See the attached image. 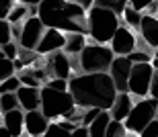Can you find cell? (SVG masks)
I'll use <instances>...</instances> for the list:
<instances>
[{"label": "cell", "mask_w": 158, "mask_h": 137, "mask_svg": "<svg viewBox=\"0 0 158 137\" xmlns=\"http://www.w3.org/2000/svg\"><path fill=\"white\" fill-rule=\"evenodd\" d=\"M68 92L72 94L76 107L82 111H111L117 98V90L109 74H76L70 78Z\"/></svg>", "instance_id": "obj_1"}, {"label": "cell", "mask_w": 158, "mask_h": 137, "mask_svg": "<svg viewBox=\"0 0 158 137\" xmlns=\"http://www.w3.org/2000/svg\"><path fill=\"white\" fill-rule=\"evenodd\" d=\"M39 21L45 29H56L60 33H80L88 37L86 10L76 0H43L39 2Z\"/></svg>", "instance_id": "obj_2"}, {"label": "cell", "mask_w": 158, "mask_h": 137, "mask_svg": "<svg viewBox=\"0 0 158 137\" xmlns=\"http://www.w3.org/2000/svg\"><path fill=\"white\" fill-rule=\"evenodd\" d=\"M86 27H88V37L93 39V43L109 45L117 33V29L121 27V18L115 12L99 6L94 0V6L86 12Z\"/></svg>", "instance_id": "obj_3"}, {"label": "cell", "mask_w": 158, "mask_h": 137, "mask_svg": "<svg viewBox=\"0 0 158 137\" xmlns=\"http://www.w3.org/2000/svg\"><path fill=\"white\" fill-rule=\"evenodd\" d=\"M39 111L49 121L72 119V115L78 111V107L70 92H60V90H52L49 86H43L41 88V108Z\"/></svg>", "instance_id": "obj_4"}, {"label": "cell", "mask_w": 158, "mask_h": 137, "mask_svg": "<svg viewBox=\"0 0 158 137\" xmlns=\"http://www.w3.org/2000/svg\"><path fill=\"white\" fill-rule=\"evenodd\" d=\"M76 60L80 74H109V68H111L115 55L109 45H97L90 41Z\"/></svg>", "instance_id": "obj_5"}, {"label": "cell", "mask_w": 158, "mask_h": 137, "mask_svg": "<svg viewBox=\"0 0 158 137\" xmlns=\"http://www.w3.org/2000/svg\"><path fill=\"white\" fill-rule=\"evenodd\" d=\"M158 115V100L154 98H140V100L134 102V108H131V113L129 117L125 119V129L127 133H134V135H140L144 129H146L154 119H156Z\"/></svg>", "instance_id": "obj_6"}, {"label": "cell", "mask_w": 158, "mask_h": 137, "mask_svg": "<svg viewBox=\"0 0 158 137\" xmlns=\"http://www.w3.org/2000/svg\"><path fill=\"white\" fill-rule=\"evenodd\" d=\"M154 76H156V72H154L152 64H135L131 68V74H129L127 92L131 96H138V100L140 98H148L152 82H154Z\"/></svg>", "instance_id": "obj_7"}, {"label": "cell", "mask_w": 158, "mask_h": 137, "mask_svg": "<svg viewBox=\"0 0 158 137\" xmlns=\"http://www.w3.org/2000/svg\"><path fill=\"white\" fill-rule=\"evenodd\" d=\"M43 68L52 80H70L72 78V57L66 55L64 51L47 55L43 61Z\"/></svg>", "instance_id": "obj_8"}, {"label": "cell", "mask_w": 158, "mask_h": 137, "mask_svg": "<svg viewBox=\"0 0 158 137\" xmlns=\"http://www.w3.org/2000/svg\"><path fill=\"white\" fill-rule=\"evenodd\" d=\"M43 33H45V27L39 21V17H29L23 23V29H21L19 47L27 49V51H35L39 41H41V37H43Z\"/></svg>", "instance_id": "obj_9"}, {"label": "cell", "mask_w": 158, "mask_h": 137, "mask_svg": "<svg viewBox=\"0 0 158 137\" xmlns=\"http://www.w3.org/2000/svg\"><path fill=\"white\" fill-rule=\"evenodd\" d=\"M109 47H111L115 57H127L131 51L138 49V35L131 29H127L125 25H121L115 33V37L111 39Z\"/></svg>", "instance_id": "obj_10"}, {"label": "cell", "mask_w": 158, "mask_h": 137, "mask_svg": "<svg viewBox=\"0 0 158 137\" xmlns=\"http://www.w3.org/2000/svg\"><path fill=\"white\" fill-rule=\"evenodd\" d=\"M131 61L127 57H115L109 68V76H111L117 94H125L127 92V84H129V74H131Z\"/></svg>", "instance_id": "obj_11"}, {"label": "cell", "mask_w": 158, "mask_h": 137, "mask_svg": "<svg viewBox=\"0 0 158 137\" xmlns=\"http://www.w3.org/2000/svg\"><path fill=\"white\" fill-rule=\"evenodd\" d=\"M64 47H66L64 33H60L56 29H45V33H43V37H41V41H39L35 51L39 55H43V57H47V55H52V53L64 51Z\"/></svg>", "instance_id": "obj_12"}, {"label": "cell", "mask_w": 158, "mask_h": 137, "mask_svg": "<svg viewBox=\"0 0 158 137\" xmlns=\"http://www.w3.org/2000/svg\"><path fill=\"white\" fill-rule=\"evenodd\" d=\"M138 35L144 43H146L150 49L156 51L158 49V17H152V14H144L140 25V31Z\"/></svg>", "instance_id": "obj_13"}, {"label": "cell", "mask_w": 158, "mask_h": 137, "mask_svg": "<svg viewBox=\"0 0 158 137\" xmlns=\"http://www.w3.org/2000/svg\"><path fill=\"white\" fill-rule=\"evenodd\" d=\"M47 127H49V119L41 111L25 113V133L29 137H43Z\"/></svg>", "instance_id": "obj_14"}, {"label": "cell", "mask_w": 158, "mask_h": 137, "mask_svg": "<svg viewBox=\"0 0 158 137\" xmlns=\"http://www.w3.org/2000/svg\"><path fill=\"white\" fill-rule=\"evenodd\" d=\"M19 107L23 113H31V111H39L41 108V90L29 88V86H21L17 90Z\"/></svg>", "instance_id": "obj_15"}, {"label": "cell", "mask_w": 158, "mask_h": 137, "mask_svg": "<svg viewBox=\"0 0 158 137\" xmlns=\"http://www.w3.org/2000/svg\"><path fill=\"white\" fill-rule=\"evenodd\" d=\"M2 127H4L12 137H23V133H25V113L21 108L10 111V113H4L2 115Z\"/></svg>", "instance_id": "obj_16"}, {"label": "cell", "mask_w": 158, "mask_h": 137, "mask_svg": "<svg viewBox=\"0 0 158 137\" xmlns=\"http://www.w3.org/2000/svg\"><path fill=\"white\" fill-rule=\"evenodd\" d=\"M131 108H134L131 94H129V92H125V94H117V98H115V102H113V107H111V111H109V115H111L113 121L125 123V119H127L129 113H131Z\"/></svg>", "instance_id": "obj_17"}, {"label": "cell", "mask_w": 158, "mask_h": 137, "mask_svg": "<svg viewBox=\"0 0 158 137\" xmlns=\"http://www.w3.org/2000/svg\"><path fill=\"white\" fill-rule=\"evenodd\" d=\"M88 45L86 41V35H80V33H68L66 35V47H64V53L70 55V57H74V55H80L82 49Z\"/></svg>", "instance_id": "obj_18"}, {"label": "cell", "mask_w": 158, "mask_h": 137, "mask_svg": "<svg viewBox=\"0 0 158 137\" xmlns=\"http://www.w3.org/2000/svg\"><path fill=\"white\" fill-rule=\"evenodd\" d=\"M76 127H78V125H74L72 121L62 119L60 123H49L47 131L43 133V137H70L72 131H74Z\"/></svg>", "instance_id": "obj_19"}, {"label": "cell", "mask_w": 158, "mask_h": 137, "mask_svg": "<svg viewBox=\"0 0 158 137\" xmlns=\"http://www.w3.org/2000/svg\"><path fill=\"white\" fill-rule=\"evenodd\" d=\"M109 123H111V115H109V111H103V113H101L99 117L88 125V133H90V137H105Z\"/></svg>", "instance_id": "obj_20"}, {"label": "cell", "mask_w": 158, "mask_h": 137, "mask_svg": "<svg viewBox=\"0 0 158 137\" xmlns=\"http://www.w3.org/2000/svg\"><path fill=\"white\" fill-rule=\"evenodd\" d=\"M27 18H29V4L25 0H19V2L15 0V6H12V10L6 21L10 25H23Z\"/></svg>", "instance_id": "obj_21"}, {"label": "cell", "mask_w": 158, "mask_h": 137, "mask_svg": "<svg viewBox=\"0 0 158 137\" xmlns=\"http://www.w3.org/2000/svg\"><path fill=\"white\" fill-rule=\"evenodd\" d=\"M123 25L127 27V29H131V31H140V25H142V18H144V14L142 12H138V10H134L131 6H129V2H127V8H125V12H123Z\"/></svg>", "instance_id": "obj_22"}, {"label": "cell", "mask_w": 158, "mask_h": 137, "mask_svg": "<svg viewBox=\"0 0 158 137\" xmlns=\"http://www.w3.org/2000/svg\"><path fill=\"white\" fill-rule=\"evenodd\" d=\"M97 4L103 6V8H107V10L115 12L119 18L123 17V12H125V8H127V2H125V0H97Z\"/></svg>", "instance_id": "obj_23"}, {"label": "cell", "mask_w": 158, "mask_h": 137, "mask_svg": "<svg viewBox=\"0 0 158 137\" xmlns=\"http://www.w3.org/2000/svg\"><path fill=\"white\" fill-rule=\"evenodd\" d=\"M21 86H23V84H21V80H19V74L6 78L4 82H0V96L2 94H15Z\"/></svg>", "instance_id": "obj_24"}, {"label": "cell", "mask_w": 158, "mask_h": 137, "mask_svg": "<svg viewBox=\"0 0 158 137\" xmlns=\"http://www.w3.org/2000/svg\"><path fill=\"white\" fill-rule=\"evenodd\" d=\"M19 107V98H17V92L15 94H2L0 96V111H2V115L4 113H10V111H17Z\"/></svg>", "instance_id": "obj_25"}, {"label": "cell", "mask_w": 158, "mask_h": 137, "mask_svg": "<svg viewBox=\"0 0 158 137\" xmlns=\"http://www.w3.org/2000/svg\"><path fill=\"white\" fill-rule=\"evenodd\" d=\"M127 60L131 61V66H135V64H152L154 53H150V51H142V49H135V51H131V53L127 55Z\"/></svg>", "instance_id": "obj_26"}, {"label": "cell", "mask_w": 158, "mask_h": 137, "mask_svg": "<svg viewBox=\"0 0 158 137\" xmlns=\"http://www.w3.org/2000/svg\"><path fill=\"white\" fill-rule=\"evenodd\" d=\"M127 135V129H125V125L123 123H119V121H113L109 123V127H107V135L105 137H125Z\"/></svg>", "instance_id": "obj_27"}, {"label": "cell", "mask_w": 158, "mask_h": 137, "mask_svg": "<svg viewBox=\"0 0 158 137\" xmlns=\"http://www.w3.org/2000/svg\"><path fill=\"white\" fill-rule=\"evenodd\" d=\"M19 43H15V41H10V43H6L4 47H0V51H2V57L4 60H8V61H17V57H19Z\"/></svg>", "instance_id": "obj_28"}, {"label": "cell", "mask_w": 158, "mask_h": 137, "mask_svg": "<svg viewBox=\"0 0 158 137\" xmlns=\"http://www.w3.org/2000/svg\"><path fill=\"white\" fill-rule=\"evenodd\" d=\"M12 41V25L8 21H0V47Z\"/></svg>", "instance_id": "obj_29"}, {"label": "cell", "mask_w": 158, "mask_h": 137, "mask_svg": "<svg viewBox=\"0 0 158 137\" xmlns=\"http://www.w3.org/2000/svg\"><path fill=\"white\" fill-rule=\"evenodd\" d=\"M15 61H8L4 57H0V82H4L6 78L15 76Z\"/></svg>", "instance_id": "obj_30"}, {"label": "cell", "mask_w": 158, "mask_h": 137, "mask_svg": "<svg viewBox=\"0 0 158 137\" xmlns=\"http://www.w3.org/2000/svg\"><path fill=\"white\" fill-rule=\"evenodd\" d=\"M101 113H103V111H99V108H88V111H84V113H82V125L88 127Z\"/></svg>", "instance_id": "obj_31"}, {"label": "cell", "mask_w": 158, "mask_h": 137, "mask_svg": "<svg viewBox=\"0 0 158 137\" xmlns=\"http://www.w3.org/2000/svg\"><path fill=\"white\" fill-rule=\"evenodd\" d=\"M12 6H15V0H0V21H6L8 18Z\"/></svg>", "instance_id": "obj_32"}, {"label": "cell", "mask_w": 158, "mask_h": 137, "mask_svg": "<svg viewBox=\"0 0 158 137\" xmlns=\"http://www.w3.org/2000/svg\"><path fill=\"white\" fill-rule=\"evenodd\" d=\"M68 84L70 80H49L45 86H49L52 90H60V92H68Z\"/></svg>", "instance_id": "obj_33"}, {"label": "cell", "mask_w": 158, "mask_h": 137, "mask_svg": "<svg viewBox=\"0 0 158 137\" xmlns=\"http://www.w3.org/2000/svg\"><path fill=\"white\" fill-rule=\"evenodd\" d=\"M150 4H152V0H131V2H129V6H131V8H134V10H138V12H142V14H144V10L148 12V8H150Z\"/></svg>", "instance_id": "obj_34"}, {"label": "cell", "mask_w": 158, "mask_h": 137, "mask_svg": "<svg viewBox=\"0 0 158 137\" xmlns=\"http://www.w3.org/2000/svg\"><path fill=\"white\" fill-rule=\"evenodd\" d=\"M140 137H158V119H154L152 123L140 133Z\"/></svg>", "instance_id": "obj_35"}, {"label": "cell", "mask_w": 158, "mask_h": 137, "mask_svg": "<svg viewBox=\"0 0 158 137\" xmlns=\"http://www.w3.org/2000/svg\"><path fill=\"white\" fill-rule=\"evenodd\" d=\"M70 137H90V133H88V127H84V125H78L74 131H72V135Z\"/></svg>", "instance_id": "obj_36"}, {"label": "cell", "mask_w": 158, "mask_h": 137, "mask_svg": "<svg viewBox=\"0 0 158 137\" xmlns=\"http://www.w3.org/2000/svg\"><path fill=\"white\" fill-rule=\"evenodd\" d=\"M150 98H154V100H158V72H156V76H154L152 88H150Z\"/></svg>", "instance_id": "obj_37"}, {"label": "cell", "mask_w": 158, "mask_h": 137, "mask_svg": "<svg viewBox=\"0 0 158 137\" xmlns=\"http://www.w3.org/2000/svg\"><path fill=\"white\" fill-rule=\"evenodd\" d=\"M0 137H12V135H10L8 131H6V129H4L2 125H0Z\"/></svg>", "instance_id": "obj_38"}, {"label": "cell", "mask_w": 158, "mask_h": 137, "mask_svg": "<svg viewBox=\"0 0 158 137\" xmlns=\"http://www.w3.org/2000/svg\"><path fill=\"white\" fill-rule=\"evenodd\" d=\"M152 68H154V72H158V57L152 60Z\"/></svg>", "instance_id": "obj_39"}, {"label": "cell", "mask_w": 158, "mask_h": 137, "mask_svg": "<svg viewBox=\"0 0 158 137\" xmlns=\"http://www.w3.org/2000/svg\"><path fill=\"white\" fill-rule=\"evenodd\" d=\"M125 137H140V135H134V133H127V135Z\"/></svg>", "instance_id": "obj_40"}, {"label": "cell", "mask_w": 158, "mask_h": 137, "mask_svg": "<svg viewBox=\"0 0 158 137\" xmlns=\"http://www.w3.org/2000/svg\"><path fill=\"white\" fill-rule=\"evenodd\" d=\"M154 57H158V49H156V51H154Z\"/></svg>", "instance_id": "obj_41"}, {"label": "cell", "mask_w": 158, "mask_h": 137, "mask_svg": "<svg viewBox=\"0 0 158 137\" xmlns=\"http://www.w3.org/2000/svg\"><path fill=\"white\" fill-rule=\"evenodd\" d=\"M0 117H2V111H0Z\"/></svg>", "instance_id": "obj_42"}]
</instances>
